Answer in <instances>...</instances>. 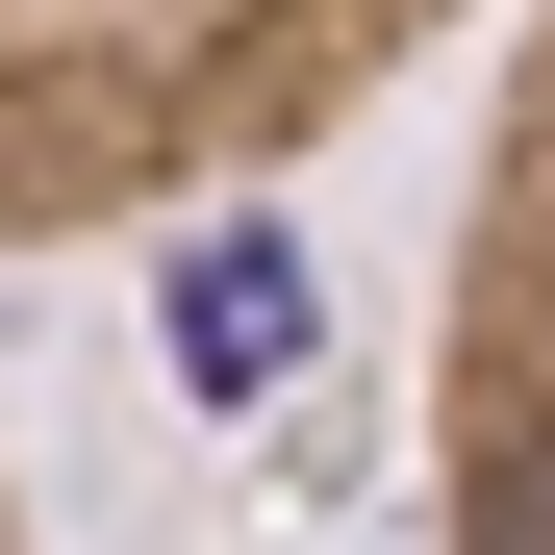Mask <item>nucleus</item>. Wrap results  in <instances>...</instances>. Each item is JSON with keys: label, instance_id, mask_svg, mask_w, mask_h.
Returning a JSON list of instances; mask_svg holds the SVG:
<instances>
[{"label": "nucleus", "instance_id": "nucleus-2", "mask_svg": "<svg viewBox=\"0 0 555 555\" xmlns=\"http://www.w3.org/2000/svg\"><path fill=\"white\" fill-rule=\"evenodd\" d=\"M429 530L555 555V0L505 26L480 177H454V253H429Z\"/></svg>", "mask_w": 555, "mask_h": 555}, {"label": "nucleus", "instance_id": "nucleus-3", "mask_svg": "<svg viewBox=\"0 0 555 555\" xmlns=\"http://www.w3.org/2000/svg\"><path fill=\"white\" fill-rule=\"evenodd\" d=\"M0 555H26V480H0Z\"/></svg>", "mask_w": 555, "mask_h": 555}, {"label": "nucleus", "instance_id": "nucleus-1", "mask_svg": "<svg viewBox=\"0 0 555 555\" xmlns=\"http://www.w3.org/2000/svg\"><path fill=\"white\" fill-rule=\"evenodd\" d=\"M454 26L480 0H0V253H102L228 177H304Z\"/></svg>", "mask_w": 555, "mask_h": 555}]
</instances>
